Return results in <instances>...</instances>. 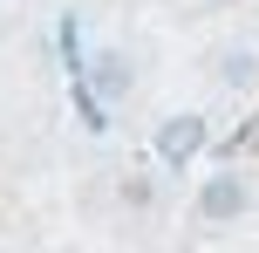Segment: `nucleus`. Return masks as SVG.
<instances>
[{"mask_svg": "<svg viewBox=\"0 0 259 253\" xmlns=\"http://www.w3.org/2000/svg\"><path fill=\"white\" fill-rule=\"evenodd\" d=\"M252 76H259V55L252 48H225L219 55V82H225V89H252Z\"/></svg>", "mask_w": 259, "mask_h": 253, "instance_id": "4", "label": "nucleus"}, {"mask_svg": "<svg viewBox=\"0 0 259 253\" xmlns=\"http://www.w3.org/2000/svg\"><path fill=\"white\" fill-rule=\"evenodd\" d=\"M211 7H225V0H211Z\"/></svg>", "mask_w": 259, "mask_h": 253, "instance_id": "5", "label": "nucleus"}, {"mask_svg": "<svg viewBox=\"0 0 259 253\" xmlns=\"http://www.w3.org/2000/svg\"><path fill=\"white\" fill-rule=\"evenodd\" d=\"M89 76H96V89H103V96H123V89H130V55H123V48H103Z\"/></svg>", "mask_w": 259, "mask_h": 253, "instance_id": "3", "label": "nucleus"}, {"mask_svg": "<svg viewBox=\"0 0 259 253\" xmlns=\"http://www.w3.org/2000/svg\"><path fill=\"white\" fill-rule=\"evenodd\" d=\"M211 144V123L198 117V110H178V117L157 123V158L170 164V171H184V164H198V151Z\"/></svg>", "mask_w": 259, "mask_h": 253, "instance_id": "1", "label": "nucleus"}, {"mask_svg": "<svg viewBox=\"0 0 259 253\" xmlns=\"http://www.w3.org/2000/svg\"><path fill=\"white\" fill-rule=\"evenodd\" d=\"M252 205V185L239 171H219V178H205L198 185V219H211V226H225V219H239Z\"/></svg>", "mask_w": 259, "mask_h": 253, "instance_id": "2", "label": "nucleus"}]
</instances>
